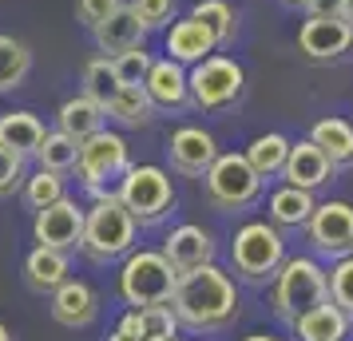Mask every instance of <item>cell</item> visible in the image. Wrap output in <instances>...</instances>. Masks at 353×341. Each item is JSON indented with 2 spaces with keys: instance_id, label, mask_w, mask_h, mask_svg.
I'll list each match as a JSON object with an SVG mask.
<instances>
[{
  "instance_id": "1",
  "label": "cell",
  "mask_w": 353,
  "mask_h": 341,
  "mask_svg": "<svg viewBox=\"0 0 353 341\" xmlns=\"http://www.w3.org/2000/svg\"><path fill=\"white\" fill-rule=\"evenodd\" d=\"M171 309H175L179 325H187L194 333L207 329H223L239 318V290L230 274H223L214 262L199 266L191 274H179L175 293H171Z\"/></svg>"
},
{
  "instance_id": "2",
  "label": "cell",
  "mask_w": 353,
  "mask_h": 341,
  "mask_svg": "<svg viewBox=\"0 0 353 341\" xmlns=\"http://www.w3.org/2000/svg\"><path fill=\"white\" fill-rule=\"evenodd\" d=\"M135 234H139V223H135L131 211L119 203V195L108 191V195H99L96 203H92V211H83L80 250L92 262L108 266V262L128 258L131 250H135Z\"/></svg>"
},
{
  "instance_id": "3",
  "label": "cell",
  "mask_w": 353,
  "mask_h": 341,
  "mask_svg": "<svg viewBox=\"0 0 353 341\" xmlns=\"http://www.w3.org/2000/svg\"><path fill=\"white\" fill-rule=\"evenodd\" d=\"M330 298V274L321 270V262L314 258H286L282 270L274 274L270 286V306L282 322H298L305 309L321 306Z\"/></svg>"
},
{
  "instance_id": "4",
  "label": "cell",
  "mask_w": 353,
  "mask_h": 341,
  "mask_svg": "<svg viewBox=\"0 0 353 341\" xmlns=\"http://www.w3.org/2000/svg\"><path fill=\"white\" fill-rule=\"evenodd\" d=\"M175 266L163 258V250H131L119 270V298L131 309L143 306H171L175 293Z\"/></svg>"
},
{
  "instance_id": "5",
  "label": "cell",
  "mask_w": 353,
  "mask_h": 341,
  "mask_svg": "<svg viewBox=\"0 0 353 341\" xmlns=\"http://www.w3.org/2000/svg\"><path fill=\"white\" fill-rule=\"evenodd\" d=\"M119 203L131 211V218L139 223V227H155L163 223L171 207H175V187H171V175L163 171V167H128L123 171V179H119Z\"/></svg>"
},
{
  "instance_id": "6",
  "label": "cell",
  "mask_w": 353,
  "mask_h": 341,
  "mask_svg": "<svg viewBox=\"0 0 353 341\" xmlns=\"http://www.w3.org/2000/svg\"><path fill=\"white\" fill-rule=\"evenodd\" d=\"M230 258H234V274L246 278V282H274V274L282 270L286 262V242L274 223H246V227L234 234V246H230Z\"/></svg>"
},
{
  "instance_id": "7",
  "label": "cell",
  "mask_w": 353,
  "mask_h": 341,
  "mask_svg": "<svg viewBox=\"0 0 353 341\" xmlns=\"http://www.w3.org/2000/svg\"><path fill=\"white\" fill-rule=\"evenodd\" d=\"M131 167V151H128V139L119 131H108L99 127L92 139L80 143V155H76V175L80 183L92 191V195H108L112 183L123 179V171Z\"/></svg>"
},
{
  "instance_id": "8",
  "label": "cell",
  "mask_w": 353,
  "mask_h": 341,
  "mask_svg": "<svg viewBox=\"0 0 353 341\" xmlns=\"http://www.w3.org/2000/svg\"><path fill=\"white\" fill-rule=\"evenodd\" d=\"M203 187H207V203L214 211H242L262 195L258 171L246 163V155H234V151H226V155L219 151V159L203 175Z\"/></svg>"
},
{
  "instance_id": "9",
  "label": "cell",
  "mask_w": 353,
  "mask_h": 341,
  "mask_svg": "<svg viewBox=\"0 0 353 341\" xmlns=\"http://www.w3.org/2000/svg\"><path fill=\"white\" fill-rule=\"evenodd\" d=\"M187 83H191V103L194 107H203V112H223V107H230V103H239L242 87H246V72H242L239 60L214 56V52H210L207 60L191 64Z\"/></svg>"
},
{
  "instance_id": "10",
  "label": "cell",
  "mask_w": 353,
  "mask_h": 341,
  "mask_svg": "<svg viewBox=\"0 0 353 341\" xmlns=\"http://www.w3.org/2000/svg\"><path fill=\"white\" fill-rule=\"evenodd\" d=\"M305 234H310V246L321 258H350L353 254V207L341 203V198H330V203H318L310 223H305Z\"/></svg>"
},
{
  "instance_id": "11",
  "label": "cell",
  "mask_w": 353,
  "mask_h": 341,
  "mask_svg": "<svg viewBox=\"0 0 353 341\" xmlns=\"http://www.w3.org/2000/svg\"><path fill=\"white\" fill-rule=\"evenodd\" d=\"M32 238L36 246H52V250H80V238H83V207L72 203V198H60L44 211H36L32 218Z\"/></svg>"
},
{
  "instance_id": "12",
  "label": "cell",
  "mask_w": 353,
  "mask_h": 341,
  "mask_svg": "<svg viewBox=\"0 0 353 341\" xmlns=\"http://www.w3.org/2000/svg\"><path fill=\"white\" fill-rule=\"evenodd\" d=\"M298 48L314 64L341 60L353 48V24L341 17H305L298 28Z\"/></svg>"
},
{
  "instance_id": "13",
  "label": "cell",
  "mask_w": 353,
  "mask_h": 341,
  "mask_svg": "<svg viewBox=\"0 0 353 341\" xmlns=\"http://www.w3.org/2000/svg\"><path fill=\"white\" fill-rule=\"evenodd\" d=\"M167 155H171V167L187 179H203L210 171V163L219 159V143L214 135L203 127H179L171 139H167Z\"/></svg>"
},
{
  "instance_id": "14",
  "label": "cell",
  "mask_w": 353,
  "mask_h": 341,
  "mask_svg": "<svg viewBox=\"0 0 353 341\" xmlns=\"http://www.w3.org/2000/svg\"><path fill=\"white\" fill-rule=\"evenodd\" d=\"M143 92L151 96L155 112H183L191 107V83H187V68L163 56V60H151L147 68V80H143Z\"/></svg>"
},
{
  "instance_id": "15",
  "label": "cell",
  "mask_w": 353,
  "mask_h": 341,
  "mask_svg": "<svg viewBox=\"0 0 353 341\" xmlns=\"http://www.w3.org/2000/svg\"><path fill=\"white\" fill-rule=\"evenodd\" d=\"M163 258L175 266V274H191L199 266H210V262H214V238H210V230H203L199 223H183V227H175L167 234Z\"/></svg>"
},
{
  "instance_id": "16",
  "label": "cell",
  "mask_w": 353,
  "mask_h": 341,
  "mask_svg": "<svg viewBox=\"0 0 353 341\" xmlns=\"http://www.w3.org/2000/svg\"><path fill=\"white\" fill-rule=\"evenodd\" d=\"M334 175H337V167L330 163V155H325L318 143H310V139L290 143L286 167H282V179H286L290 187L318 191V187H325V183H334Z\"/></svg>"
},
{
  "instance_id": "17",
  "label": "cell",
  "mask_w": 353,
  "mask_h": 341,
  "mask_svg": "<svg viewBox=\"0 0 353 341\" xmlns=\"http://www.w3.org/2000/svg\"><path fill=\"white\" fill-rule=\"evenodd\" d=\"M96 313H99V298L80 278H68L52 290V318L64 329H88L96 322Z\"/></svg>"
},
{
  "instance_id": "18",
  "label": "cell",
  "mask_w": 353,
  "mask_h": 341,
  "mask_svg": "<svg viewBox=\"0 0 353 341\" xmlns=\"http://www.w3.org/2000/svg\"><path fill=\"white\" fill-rule=\"evenodd\" d=\"M210 52H219V40L210 32L203 20L194 17H183V20H171V28H167V56L179 60V64H199V60H207Z\"/></svg>"
},
{
  "instance_id": "19",
  "label": "cell",
  "mask_w": 353,
  "mask_h": 341,
  "mask_svg": "<svg viewBox=\"0 0 353 341\" xmlns=\"http://www.w3.org/2000/svg\"><path fill=\"white\" fill-rule=\"evenodd\" d=\"M92 36H96V48L112 60V56H119V52L143 48L147 28L139 24V17L131 12V4H119L112 17L103 20V24H96V28H92Z\"/></svg>"
},
{
  "instance_id": "20",
  "label": "cell",
  "mask_w": 353,
  "mask_h": 341,
  "mask_svg": "<svg viewBox=\"0 0 353 341\" xmlns=\"http://www.w3.org/2000/svg\"><path fill=\"white\" fill-rule=\"evenodd\" d=\"M103 115L119 127H147L155 119V103L143 92V83H119V92L103 103Z\"/></svg>"
},
{
  "instance_id": "21",
  "label": "cell",
  "mask_w": 353,
  "mask_h": 341,
  "mask_svg": "<svg viewBox=\"0 0 353 341\" xmlns=\"http://www.w3.org/2000/svg\"><path fill=\"white\" fill-rule=\"evenodd\" d=\"M294 333H298L302 341H345V333H350V318L325 298L321 306L305 309L302 318L294 322Z\"/></svg>"
},
{
  "instance_id": "22",
  "label": "cell",
  "mask_w": 353,
  "mask_h": 341,
  "mask_svg": "<svg viewBox=\"0 0 353 341\" xmlns=\"http://www.w3.org/2000/svg\"><path fill=\"white\" fill-rule=\"evenodd\" d=\"M103 107H99L92 96H72V99H64L60 103V112H56V123H60V131L64 135H72L76 143H83V139H92L99 127H103Z\"/></svg>"
},
{
  "instance_id": "23",
  "label": "cell",
  "mask_w": 353,
  "mask_h": 341,
  "mask_svg": "<svg viewBox=\"0 0 353 341\" xmlns=\"http://www.w3.org/2000/svg\"><path fill=\"white\" fill-rule=\"evenodd\" d=\"M24 282L36 293H52L60 282H68V254L52 250V246H36L24 258Z\"/></svg>"
},
{
  "instance_id": "24",
  "label": "cell",
  "mask_w": 353,
  "mask_h": 341,
  "mask_svg": "<svg viewBox=\"0 0 353 341\" xmlns=\"http://www.w3.org/2000/svg\"><path fill=\"white\" fill-rule=\"evenodd\" d=\"M310 143H318L334 167H350L353 163V123L337 119V115H325L310 127Z\"/></svg>"
},
{
  "instance_id": "25",
  "label": "cell",
  "mask_w": 353,
  "mask_h": 341,
  "mask_svg": "<svg viewBox=\"0 0 353 341\" xmlns=\"http://www.w3.org/2000/svg\"><path fill=\"white\" fill-rule=\"evenodd\" d=\"M314 191H302V187H278L270 195V223L274 227H290V230H298L310 223V214H314Z\"/></svg>"
},
{
  "instance_id": "26",
  "label": "cell",
  "mask_w": 353,
  "mask_h": 341,
  "mask_svg": "<svg viewBox=\"0 0 353 341\" xmlns=\"http://www.w3.org/2000/svg\"><path fill=\"white\" fill-rule=\"evenodd\" d=\"M44 123L36 119L32 112H8V115H0V143L4 147H12L17 155H36V147L44 143Z\"/></svg>"
},
{
  "instance_id": "27",
  "label": "cell",
  "mask_w": 353,
  "mask_h": 341,
  "mask_svg": "<svg viewBox=\"0 0 353 341\" xmlns=\"http://www.w3.org/2000/svg\"><path fill=\"white\" fill-rule=\"evenodd\" d=\"M242 155H246V163L258 171V179H274V175H282V167H286L290 139L282 131H266V135L250 139V147H246Z\"/></svg>"
},
{
  "instance_id": "28",
  "label": "cell",
  "mask_w": 353,
  "mask_h": 341,
  "mask_svg": "<svg viewBox=\"0 0 353 341\" xmlns=\"http://www.w3.org/2000/svg\"><path fill=\"white\" fill-rule=\"evenodd\" d=\"M32 72V48L17 36L0 32V92H17Z\"/></svg>"
},
{
  "instance_id": "29",
  "label": "cell",
  "mask_w": 353,
  "mask_h": 341,
  "mask_svg": "<svg viewBox=\"0 0 353 341\" xmlns=\"http://www.w3.org/2000/svg\"><path fill=\"white\" fill-rule=\"evenodd\" d=\"M76 155H80V143L72 139V135H64V131L56 127L44 135V143L36 147L32 159L44 167V171H56V175H68V171H76Z\"/></svg>"
},
{
  "instance_id": "30",
  "label": "cell",
  "mask_w": 353,
  "mask_h": 341,
  "mask_svg": "<svg viewBox=\"0 0 353 341\" xmlns=\"http://www.w3.org/2000/svg\"><path fill=\"white\" fill-rule=\"evenodd\" d=\"M191 17L203 20L210 32H214L219 48H226V44L234 40V32H239V17H234V8H230L226 0H199L191 8Z\"/></svg>"
},
{
  "instance_id": "31",
  "label": "cell",
  "mask_w": 353,
  "mask_h": 341,
  "mask_svg": "<svg viewBox=\"0 0 353 341\" xmlns=\"http://www.w3.org/2000/svg\"><path fill=\"white\" fill-rule=\"evenodd\" d=\"M139 341H175L179 338V318L171 306H143L135 309Z\"/></svg>"
},
{
  "instance_id": "32",
  "label": "cell",
  "mask_w": 353,
  "mask_h": 341,
  "mask_svg": "<svg viewBox=\"0 0 353 341\" xmlns=\"http://www.w3.org/2000/svg\"><path fill=\"white\" fill-rule=\"evenodd\" d=\"M20 195H24V203H28V211H44V207H52V203L64 198V175H56V171H44V167H40L36 175L24 179Z\"/></svg>"
},
{
  "instance_id": "33",
  "label": "cell",
  "mask_w": 353,
  "mask_h": 341,
  "mask_svg": "<svg viewBox=\"0 0 353 341\" xmlns=\"http://www.w3.org/2000/svg\"><path fill=\"white\" fill-rule=\"evenodd\" d=\"M115 92H119V76H115L112 60H108V56L88 60V64H83V96H92L99 107H103Z\"/></svg>"
},
{
  "instance_id": "34",
  "label": "cell",
  "mask_w": 353,
  "mask_h": 341,
  "mask_svg": "<svg viewBox=\"0 0 353 341\" xmlns=\"http://www.w3.org/2000/svg\"><path fill=\"white\" fill-rule=\"evenodd\" d=\"M330 302H334L345 318H353V254L337 258L330 270Z\"/></svg>"
},
{
  "instance_id": "35",
  "label": "cell",
  "mask_w": 353,
  "mask_h": 341,
  "mask_svg": "<svg viewBox=\"0 0 353 341\" xmlns=\"http://www.w3.org/2000/svg\"><path fill=\"white\" fill-rule=\"evenodd\" d=\"M151 60H155V56H151L147 48H131V52L112 56V68H115V76H119V83H143Z\"/></svg>"
},
{
  "instance_id": "36",
  "label": "cell",
  "mask_w": 353,
  "mask_h": 341,
  "mask_svg": "<svg viewBox=\"0 0 353 341\" xmlns=\"http://www.w3.org/2000/svg\"><path fill=\"white\" fill-rule=\"evenodd\" d=\"M28 179V171H24V155H17L12 147L0 143V198L17 195L20 187Z\"/></svg>"
},
{
  "instance_id": "37",
  "label": "cell",
  "mask_w": 353,
  "mask_h": 341,
  "mask_svg": "<svg viewBox=\"0 0 353 341\" xmlns=\"http://www.w3.org/2000/svg\"><path fill=\"white\" fill-rule=\"evenodd\" d=\"M131 12L139 17L147 32H155V28H167L175 20V0H131Z\"/></svg>"
},
{
  "instance_id": "38",
  "label": "cell",
  "mask_w": 353,
  "mask_h": 341,
  "mask_svg": "<svg viewBox=\"0 0 353 341\" xmlns=\"http://www.w3.org/2000/svg\"><path fill=\"white\" fill-rule=\"evenodd\" d=\"M119 4L123 0H76V20H80L83 28H96V24H103V20L112 17Z\"/></svg>"
},
{
  "instance_id": "39",
  "label": "cell",
  "mask_w": 353,
  "mask_h": 341,
  "mask_svg": "<svg viewBox=\"0 0 353 341\" xmlns=\"http://www.w3.org/2000/svg\"><path fill=\"white\" fill-rule=\"evenodd\" d=\"M108 341H139V325H135V309L123 313V322L115 325V333Z\"/></svg>"
},
{
  "instance_id": "40",
  "label": "cell",
  "mask_w": 353,
  "mask_h": 341,
  "mask_svg": "<svg viewBox=\"0 0 353 341\" xmlns=\"http://www.w3.org/2000/svg\"><path fill=\"white\" fill-rule=\"evenodd\" d=\"M305 17H341V0H310Z\"/></svg>"
},
{
  "instance_id": "41",
  "label": "cell",
  "mask_w": 353,
  "mask_h": 341,
  "mask_svg": "<svg viewBox=\"0 0 353 341\" xmlns=\"http://www.w3.org/2000/svg\"><path fill=\"white\" fill-rule=\"evenodd\" d=\"M341 20H350L353 24V0H341Z\"/></svg>"
},
{
  "instance_id": "42",
  "label": "cell",
  "mask_w": 353,
  "mask_h": 341,
  "mask_svg": "<svg viewBox=\"0 0 353 341\" xmlns=\"http://www.w3.org/2000/svg\"><path fill=\"white\" fill-rule=\"evenodd\" d=\"M242 341H278V338H270V333H250V338H242Z\"/></svg>"
},
{
  "instance_id": "43",
  "label": "cell",
  "mask_w": 353,
  "mask_h": 341,
  "mask_svg": "<svg viewBox=\"0 0 353 341\" xmlns=\"http://www.w3.org/2000/svg\"><path fill=\"white\" fill-rule=\"evenodd\" d=\"M0 341H12V333H8V325L0 322Z\"/></svg>"
},
{
  "instance_id": "44",
  "label": "cell",
  "mask_w": 353,
  "mask_h": 341,
  "mask_svg": "<svg viewBox=\"0 0 353 341\" xmlns=\"http://www.w3.org/2000/svg\"><path fill=\"white\" fill-rule=\"evenodd\" d=\"M290 8H305V4H310V0H286Z\"/></svg>"
},
{
  "instance_id": "45",
  "label": "cell",
  "mask_w": 353,
  "mask_h": 341,
  "mask_svg": "<svg viewBox=\"0 0 353 341\" xmlns=\"http://www.w3.org/2000/svg\"><path fill=\"white\" fill-rule=\"evenodd\" d=\"M175 341H179V338H175Z\"/></svg>"
}]
</instances>
